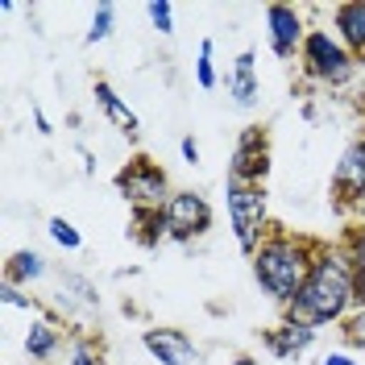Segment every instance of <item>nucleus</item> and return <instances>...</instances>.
Listing matches in <instances>:
<instances>
[{"instance_id":"obj_9","label":"nucleus","mask_w":365,"mask_h":365,"mask_svg":"<svg viewBox=\"0 0 365 365\" xmlns=\"http://www.w3.org/2000/svg\"><path fill=\"white\" fill-rule=\"evenodd\" d=\"M162 216H166V241H175V245H191L212 228V204L195 187H179L170 195V204L162 207Z\"/></svg>"},{"instance_id":"obj_28","label":"nucleus","mask_w":365,"mask_h":365,"mask_svg":"<svg viewBox=\"0 0 365 365\" xmlns=\"http://www.w3.org/2000/svg\"><path fill=\"white\" fill-rule=\"evenodd\" d=\"M319 365H361V361H357L349 349H336V353H324V361Z\"/></svg>"},{"instance_id":"obj_17","label":"nucleus","mask_w":365,"mask_h":365,"mask_svg":"<svg viewBox=\"0 0 365 365\" xmlns=\"http://www.w3.org/2000/svg\"><path fill=\"white\" fill-rule=\"evenodd\" d=\"M341 245L349 253L353 282H357V307H361L365 303V220H349V228L341 232Z\"/></svg>"},{"instance_id":"obj_7","label":"nucleus","mask_w":365,"mask_h":365,"mask_svg":"<svg viewBox=\"0 0 365 365\" xmlns=\"http://www.w3.org/2000/svg\"><path fill=\"white\" fill-rule=\"evenodd\" d=\"M328 195H332V207L341 216H357L361 212V204H365V133H357L341 150Z\"/></svg>"},{"instance_id":"obj_20","label":"nucleus","mask_w":365,"mask_h":365,"mask_svg":"<svg viewBox=\"0 0 365 365\" xmlns=\"http://www.w3.org/2000/svg\"><path fill=\"white\" fill-rule=\"evenodd\" d=\"M195 83L200 91H216L220 88V71H216V42L204 38L200 42V54H195Z\"/></svg>"},{"instance_id":"obj_24","label":"nucleus","mask_w":365,"mask_h":365,"mask_svg":"<svg viewBox=\"0 0 365 365\" xmlns=\"http://www.w3.org/2000/svg\"><path fill=\"white\" fill-rule=\"evenodd\" d=\"M336 332H341L344 349H353V353H361V357H365V303H361V307H353V312L341 319V328H336Z\"/></svg>"},{"instance_id":"obj_29","label":"nucleus","mask_w":365,"mask_h":365,"mask_svg":"<svg viewBox=\"0 0 365 365\" xmlns=\"http://www.w3.org/2000/svg\"><path fill=\"white\" fill-rule=\"evenodd\" d=\"M29 116H34V129H38V133H42V137H50V133H54V129H50V120H46V113H42V108H38V104L29 108Z\"/></svg>"},{"instance_id":"obj_22","label":"nucleus","mask_w":365,"mask_h":365,"mask_svg":"<svg viewBox=\"0 0 365 365\" xmlns=\"http://www.w3.org/2000/svg\"><path fill=\"white\" fill-rule=\"evenodd\" d=\"M113 29H116V4H96V13H91V25H88V34H83V42L88 46H100V42H108L113 38Z\"/></svg>"},{"instance_id":"obj_19","label":"nucleus","mask_w":365,"mask_h":365,"mask_svg":"<svg viewBox=\"0 0 365 365\" xmlns=\"http://www.w3.org/2000/svg\"><path fill=\"white\" fill-rule=\"evenodd\" d=\"M58 303H63V307H75V303H79V307H100V295H96V287H91V278H83V274H58Z\"/></svg>"},{"instance_id":"obj_25","label":"nucleus","mask_w":365,"mask_h":365,"mask_svg":"<svg viewBox=\"0 0 365 365\" xmlns=\"http://www.w3.org/2000/svg\"><path fill=\"white\" fill-rule=\"evenodd\" d=\"M145 17L154 25V34H162V38L175 34V4H170V0H150V4H145Z\"/></svg>"},{"instance_id":"obj_12","label":"nucleus","mask_w":365,"mask_h":365,"mask_svg":"<svg viewBox=\"0 0 365 365\" xmlns=\"http://www.w3.org/2000/svg\"><path fill=\"white\" fill-rule=\"evenodd\" d=\"M225 88H228L232 108H241V113H253L262 104V79H257V54L253 50H241L232 58V71H228Z\"/></svg>"},{"instance_id":"obj_4","label":"nucleus","mask_w":365,"mask_h":365,"mask_svg":"<svg viewBox=\"0 0 365 365\" xmlns=\"http://www.w3.org/2000/svg\"><path fill=\"white\" fill-rule=\"evenodd\" d=\"M225 207H228V228L237 237V250L253 257L257 245L270 237V195L266 187H250V182H228L225 179Z\"/></svg>"},{"instance_id":"obj_8","label":"nucleus","mask_w":365,"mask_h":365,"mask_svg":"<svg viewBox=\"0 0 365 365\" xmlns=\"http://www.w3.org/2000/svg\"><path fill=\"white\" fill-rule=\"evenodd\" d=\"M262 21H266V46H270V54L278 63H299V50L307 42V13L299 9V4H287V0H274L266 4V13H262Z\"/></svg>"},{"instance_id":"obj_21","label":"nucleus","mask_w":365,"mask_h":365,"mask_svg":"<svg viewBox=\"0 0 365 365\" xmlns=\"http://www.w3.org/2000/svg\"><path fill=\"white\" fill-rule=\"evenodd\" d=\"M67 365H104V344H100V336H91V332H75V336H71Z\"/></svg>"},{"instance_id":"obj_5","label":"nucleus","mask_w":365,"mask_h":365,"mask_svg":"<svg viewBox=\"0 0 365 365\" xmlns=\"http://www.w3.org/2000/svg\"><path fill=\"white\" fill-rule=\"evenodd\" d=\"M113 187L129 204V212H162L175 195L166 166L154 162L150 154H133L129 162H120V170L113 175Z\"/></svg>"},{"instance_id":"obj_23","label":"nucleus","mask_w":365,"mask_h":365,"mask_svg":"<svg viewBox=\"0 0 365 365\" xmlns=\"http://www.w3.org/2000/svg\"><path fill=\"white\" fill-rule=\"evenodd\" d=\"M46 232H50V241H54L58 250H67V253L83 250V232L71 225L67 216H50V220H46Z\"/></svg>"},{"instance_id":"obj_16","label":"nucleus","mask_w":365,"mask_h":365,"mask_svg":"<svg viewBox=\"0 0 365 365\" xmlns=\"http://www.w3.org/2000/svg\"><path fill=\"white\" fill-rule=\"evenodd\" d=\"M46 274H50V262H46V253L38 250H13L9 253V262H4V282H13V287H34V282H42Z\"/></svg>"},{"instance_id":"obj_2","label":"nucleus","mask_w":365,"mask_h":365,"mask_svg":"<svg viewBox=\"0 0 365 365\" xmlns=\"http://www.w3.org/2000/svg\"><path fill=\"white\" fill-rule=\"evenodd\" d=\"M319 237H303V232H291V228H270V237L257 245V253L250 257V270H253V282L262 287V295H270L282 312L295 303L303 278L312 270L319 253Z\"/></svg>"},{"instance_id":"obj_27","label":"nucleus","mask_w":365,"mask_h":365,"mask_svg":"<svg viewBox=\"0 0 365 365\" xmlns=\"http://www.w3.org/2000/svg\"><path fill=\"white\" fill-rule=\"evenodd\" d=\"M179 154H182V162H187V166H200V141L187 133V137L179 141Z\"/></svg>"},{"instance_id":"obj_15","label":"nucleus","mask_w":365,"mask_h":365,"mask_svg":"<svg viewBox=\"0 0 365 365\" xmlns=\"http://www.w3.org/2000/svg\"><path fill=\"white\" fill-rule=\"evenodd\" d=\"M332 34L353 50L357 63H365V0H344L332 9Z\"/></svg>"},{"instance_id":"obj_30","label":"nucleus","mask_w":365,"mask_h":365,"mask_svg":"<svg viewBox=\"0 0 365 365\" xmlns=\"http://www.w3.org/2000/svg\"><path fill=\"white\" fill-rule=\"evenodd\" d=\"M228 365H262V361H257V357H250V353H232V357H228Z\"/></svg>"},{"instance_id":"obj_11","label":"nucleus","mask_w":365,"mask_h":365,"mask_svg":"<svg viewBox=\"0 0 365 365\" xmlns=\"http://www.w3.org/2000/svg\"><path fill=\"white\" fill-rule=\"evenodd\" d=\"M316 336H319V332L312 328V324H299V319L282 316L274 328L262 332V344H266V353L278 357V361H299V357L316 344Z\"/></svg>"},{"instance_id":"obj_10","label":"nucleus","mask_w":365,"mask_h":365,"mask_svg":"<svg viewBox=\"0 0 365 365\" xmlns=\"http://www.w3.org/2000/svg\"><path fill=\"white\" fill-rule=\"evenodd\" d=\"M141 349L154 357L158 365H195L200 349L182 328H141Z\"/></svg>"},{"instance_id":"obj_3","label":"nucleus","mask_w":365,"mask_h":365,"mask_svg":"<svg viewBox=\"0 0 365 365\" xmlns=\"http://www.w3.org/2000/svg\"><path fill=\"white\" fill-rule=\"evenodd\" d=\"M357 58H353V50L332 34V29H319L312 25L307 29V42L299 50V75L307 79V83H319V88H349L353 83V75H357Z\"/></svg>"},{"instance_id":"obj_6","label":"nucleus","mask_w":365,"mask_h":365,"mask_svg":"<svg viewBox=\"0 0 365 365\" xmlns=\"http://www.w3.org/2000/svg\"><path fill=\"white\" fill-rule=\"evenodd\" d=\"M270 129L266 125H245L237 141H232V154H228V182H250V187H266L270 179Z\"/></svg>"},{"instance_id":"obj_13","label":"nucleus","mask_w":365,"mask_h":365,"mask_svg":"<svg viewBox=\"0 0 365 365\" xmlns=\"http://www.w3.org/2000/svg\"><path fill=\"white\" fill-rule=\"evenodd\" d=\"M91 96H96V104H100L104 120L113 125L116 133H125L129 141L141 137V120H137V113L129 108V100H120V96H116V88L108 83V79H96V83H91Z\"/></svg>"},{"instance_id":"obj_1","label":"nucleus","mask_w":365,"mask_h":365,"mask_svg":"<svg viewBox=\"0 0 365 365\" xmlns=\"http://www.w3.org/2000/svg\"><path fill=\"white\" fill-rule=\"evenodd\" d=\"M357 307V282H353V266L341 241H324L312 262V270L299 287L295 303L282 316L312 324V328H341V319Z\"/></svg>"},{"instance_id":"obj_14","label":"nucleus","mask_w":365,"mask_h":365,"mask_svg":"<svg viewBox=\"0 0 365 365\" xmlns=\"http://www.w3.org/2000/svg\"><path fill=\"white\" fill-rule=\"evenodd\" d=\"M25 361H34V365H46V361H54L58 357V349H63V328H58V319H29V328H25Z\"/></svg>"},{"instance_id":"obj_18","label":"nucleus","mask_w":365,"mask_h":365,"mask_svg":"<svg viewBox=\"0 0 365 365\" xmlns=\"http://www.w3.org/2000/svg\"><path fill=\"white\" fill-rule=\"evenodd\" d=\"M129 241L141 250H158L166 241V216L162 212H129Z\"/></svg>"},{"instance_id":"obj_26","label":"nucleus","mask_w":365,"mask_h":365,"mask_svg":"<svg viewBox=\"0 0 365 365\" xmlns=\"http://www.w3.org/2000/svg\"><path fill=\"white\" fill-rule=\"evenodd\" d=\"M0 303L4 307H17V312H42V303L29 295L25 287H13V282H0Z\"/></svg>"}]
</instances>
